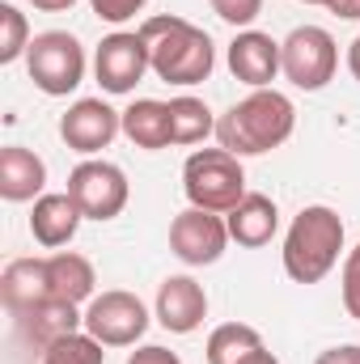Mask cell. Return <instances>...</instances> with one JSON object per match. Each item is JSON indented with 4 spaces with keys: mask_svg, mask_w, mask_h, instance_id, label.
<instances>
[{
    "mask_svg": "<svg viewBox=\"0 0 360 364\" xmlns=\"http://www.w3.org/2000/svg\"><path fill=\"white\" fill-rule=\"evenodd\" d=\"M26 73L34 81V90L47 97H68L85 81V47L77 34L68 30H43L34 34L30 51H26Z\"/></svg>",
    "mask_w": 360,
    "mask_h": 364,
    "instance_id": "5b68a950",
    "label": "cell"
},
{
    "mask_svg": "<svg viewBox=\"0 0 360 364\" xmlns=\"http://www.w3.org/2000/svg\"><path fill=\"white\" fill-rule=\"evenodd\" d=\"M47 284H51V301H68V305H90L93 288H97V275L93 263L77 250H55L47 255Z\"/></svg>",
    "mask_w": 360,
    "mask_h": 364,
    "instance_id": "d6986e66",
    "label": "cell"
},
{
    "mask_svg": "<svg viewBox=\"0 0 360 364\" xmlns=\"http://www.w3.org/2000/svg\"><path fill=\"white\" fill-rule=\"evenodd\" d=\"M297 132V106L280 90H250L216 119V140L233 157H259Z\"/></svg>",
    "mask_w": 360,
    "mask_h": 364,
    "instance_id": "6da1fadb",
    "label": "cell"
},
{
    "mask_svg": "<svg viewBox=\"0 0 360 364\" xmlns=\"http://www.w3.org/2000/svg\"><path fill=\"white\" fill-rule=\"evenodd\" d=\"M339 292H344V309H348V318H356L360 322V246L356 250H348V259H344Z\"/></svg>",
    "mask_w": 360,
    "mask_h": 364,
    "instance_id": "484cf974",
    "label": "cell"
},
{
    "mask_svg": "<svg viewBox=\"0 0 360 364\" xmlns=\"http://www.w3.org/2000/svg\"><path fill=\"white\" fill-rule=\"evenodd\" d=\"M259 348H263V335H259L255 326H246V322H225V326H216V331L208 335L203 356H208V364H242L250 352H259Z\"/></svg>",
    "mask_w": 360,
    "mask_h": 364,
    "instance_id": "44dd1931",
    "label": "cell"
},
{
    "mask_svg": "<svg viewBox=\"0 0 360 364\" xmlns=\"http://www.w3.org/2000/svg\"><path fill=\"white\" fill-rule=\"evenodd\" d=\"M305 4H331V0H305Z\"/></svg>",
    "mask_w": 360,
    "mask_h": 364,
    "instance_id": "836d02e7",
    "label": "cell"
},
{
    "mask_svg": "<svg viewBox=\"0 0 360 364\" xmlns=\"http://www.w3.org/2000/svg\"><path fill=\"white\" fill-rule=\"evenodd\" d=\"M149 0H90V9L102 17V21H110V26H123V21H132L140 9H144Z\"/></svg>",
    "mask_w": 360,
    "mask_h": 364,
    "instance_id": "4316f807",
    "label": "cell"
},
{
    "mask_svg": "<svg viewBox=\"0 0 360 364\" xmlns=\"http://www.w3.org/2000/svg\"><path fill=\"white\" fill-rule=\"evenodd\" d=\"M182 195L191 208L203 212H233L246 195V170L242 157L229 149H195L182 166Z\"/></svg>",
    "mask_w": 360,
    "mask_h": 364,
    "instance_id": "277c9868",
    "label": "cell"
},
{
    "mask_svg": "<svg viewBox=\"0 0 360 364\" xmlns=\"http://www.w3.org/2000/svg\"><path fill=\"white\" fill-rule=\"evenodd\" d=\"M314 364H360V343H339V348H327Z\"/></svg>",
    "mask_w": 360,
    "mask_h": 364,
    "instance_id": "f1b7e54d",
    "label": "cell"
},
{
    "mask_svg": "<svg viewBox=\"0 0 360 364\" xmlns=\"http://www.w3.org/2000/svg\"><path fill=\"white\" fill-rule=\"evenodd\" d=\"M170 127H174V144H203L208 136H216V119H212L208 102L191 97V93L170 102Z\"/></svg>",
    "mask_w": 360,
    "mask_h": 364,
    "instance_id": "7402d4cb",
    "label": "cell"
},
{
    "mask_svg": "<svg viewBox=\"0 0 360 364\" xmlns=\"http://www.w3.org/2000/svg\"><path fill=\"white\" fill-rule=\"evenodd\" d=\"M157 322L170 331V335H195L208 318V292L199 279L191 275H170L162 279L157 288V305H153Z\"/></svg>",
    "mask_w": 360,
    "mask_h": 364,
    "instance_id": "7c38bea8",
    "label": "cell"
},
{
    "mask_svg": "<svg viewBox=\"0 0 360 364\" xmlns=\"http://www.w3.org/2000/svg\"><path fill=\"white\" fill-rule=\"evenodd\" d=\"M68 195L77 199V208H81L85 220H115L127 208L132 186H127V174L115 161L90 157V161H81L68 174Z\"/></svg>",
    "mask_w": 360,
    "mask_h": 364,
    "instance_id": "ba28073f",
    "label": "cell"
},
{
    "mask_svg": "<svg viewBox=\"0 0 360 364\" xmlns=\"http://www.w3.org/2000/svg\"><path fill=\"white\" fill-rule=\"evenodd\" d=\"M17 326H21V339L26 343H34L38 352H47L55 339L85 331V309L81 305H68V301H43V305L26 309L17 318Z\"/></svg>",
    "mask_w": 360,
    "mask_h": 364,
    "instance_id": "9a60e30c",
    "label": "cell"
},
{
    "mask_svg": "<svg viewBox=\"0 0 360 364\" xmlns=\"http://www.w3.org/2000/svg\"><path fill=\"white\" fill-rule=\"evenodd\" d=\"M123 136L136 144V149H170L174 144V127H170V102H157V97H136L127 110H123Z\"/></svg>",
    "mask_w": 360,
    "mask_h": 364,
    "instance_id": "ffe728a7",
    "label": "cell"
},
{
    "mask_svg": "<svg viewBox=\"0 0 360 364\" xmlns=\"http://www.w3.org/2000/svg\"><path fill=\"white\" fill-rule=\"evenodd\" d=\"M30 4H34L38 13H68L77 0H30Z\"/></svg>",
    "mask_w": 360,
    "mask_h": 364,
    "instance_id": "4dcf8cb0",
    "label": "cell"
},
{
    "mask_svg": "<svg viewBox=\"0 0 360 364\" xmlns=\"http://www.w3.org/2000/svg\"><path fill=\"white\" fill-rule=\"evenodd\" d=\"M30 21L17 4H0V64H13L30 51Z\"/></svg>",
    "mask_w": 360,
    "mask_h": 364,
    "instance_id": "cb8c5ba5",
    "label": "cell"
},
{
    "mask_svg": "<svg viewBox=\"0 0 360 364\" xmlns=\"http://www.w3.org/2000/svg\"><path fill=\"white\" fill-rule=\"evenodd\" d=\"M127 364H182L179 352H170V348H162V343H144V348H136Z\"/></svg>",
    "mask_w": 360,
    "mask_h": 364,
    "instance_id": "83f0119b",
    "label": "cell"
},
{
    "mask_svg": "<svg viewBox=\"0 0 360 364\" xmlns=\"http://www.w3.org/2000/svg\"><path fill=\"white\" fill-rule=\"evenodd\" d=\"M344 255V220L335 208L327 203H309L292 216L288 233H284V275L292 284H318L335 272Z\"/></svg>",
    "mask_w": 360,
    "mask_h": 364,
    "instance_id": "3957f363",
    "label": "cell"
},
{
    "mask_svg": "<svg viewBox=\"0 0 360 364\" xmlns=\"http://www.w3.org/2000/svg\"><path fill=\"white\" fill-rule=\"evenodd\" d=\"M144 73H153V64H149V47H144L140 30H115V34H106L97 43L93 77L106 93H115V97L132 93L144 81Z\"/></svg>",
    "mask_w": 360,
    "mask_h": 364,
    "instance_id": "9c48e42d",
    "label": "cell"
},
{
    "mask_svg": "<svg viewBox=\"0 0 360 364\" xmlns=\"http://www.w3.org/2000/svg\"><path fill=\"white\" fill-rule=\"evenodd\" d=\"M242 364H280V360L271 356L268 348H259V352H250V356H246V360H242Z\"/></svg>",
    "mask_w": 360,
    "mask_h": 364,
    "instance_id": "d6a6232c",
    "label": "cell"
},
{
    "mask_svg": "<svg viewBox=\"0 0 360 364\" xmlns=\"http://www.w3.org/2000/svg\"><path fill=\"white\" fill-rule=\"evenodd\" d=\"M225 60H229V73L250 90H271V81L280 77V43L255 26L233 34Z\"/></svg>",
    "mask_w": 360,
    "mask_h": 364,
    "instance_id": "4fadbf2b",
    "label": "cell"
},
{
    "mask_svg": "<svg viewBox=\"0 0 360 364\" xmlns=\"http://www.w3.org/2000/svg\"><path fill=\"white\" fill-rule=\"evenodd\" d=\"M229 225L221 212H203V208H182L170 220V250L179 255L186 267H212L225 246H229Z\"/></svg>",
    "mask_w": 360,
    "mask_h": 364,
    "instance_id": "30bf717a",
    "label": "cell"
},
{
    "mask_svg": "<svg viewBox=\"0 0 360 364\" xmlns=\"http://www.w3.org/2000/svg\"><path fill=\"white\" fill-rule=\"evenodd\" d=\"M335 17H344V21H360V0H331L327 4Z\"/></svg>",
    "mask_w": 360,
    "mask_h": 364,
    "instance_id": "f546056e",
    "label": "cell"
},
{
    "mask_svg": "<svg viewBox=\"0 0 360 364\" xmlns=\"http://www.w3.org/2000/svg\"><path fill=\"white\" fill-rule=\"evenodd\" d=\"M339 68V47L327 26H297L280 43V73L292 90H322Z\"/></svg>",
    "mask_w": 360,
    "mask_h": 364,
    "instance_id": "8992f818",
    "label": "cell"
},
{
    "mask_svg": "<svg viewBox=\"0 0 360 364\" xmlns=\"http://www.w3.org/2000/svg\"><path fill=\"white\" fill-rule=\"evenodd\" d=\"M0 296L4 309L13 318H21L26 309L51 301V284H47V259H13L0 275Z\"/></svg>",
    "mask_w": 360,
    "mask_h": 364,
    "instance_id": "ac0fdd59",
    "label": "cell"
},
{
    "mask_svg": "<svg viewBox=\"0 0 360 364\" xmlns=\"http://www.w3.org/2000/svg\"><path fill=\"white\" fill-rule=\"evenodd\" d=\"M348 73H352V77L360 81V34L352 38V43H348Z\"/></svg>",
    "mask_w": 360,
    "mask_h": 364,
    "instance_id": "1f68e13d",
    "label": "cell"
},
{
    "mask_svg": "<svg viewBox=\"0 0 360 364\" xmlns=\"http://www.w3.org/2000/svg\"><path fill=\"white\" fill-rule=\"evenodd\" d=\"M102 360H106V352H102V343L93 339L90 331L64 335V339H55L43 352V364H102Z\"/></svg>",
    "mask_w": 360,
    "mask_h": 364,
    "instance_id": "603a6c76",
    "label": "cell"
},
{
    "mask_svg": "<svg viewBox=\"0 0 360 364\" xmlns=\"http://www.w3.org/2000/svg\"><path fill=\"white\" fill-rule=\"evenodd\" d=\"M208 4H212V13H216L221 21H229V26H238V30H250L255 17L263 13V0H208Z\"/></svg>",
    "mask_w": 360,
    "mask_h": 364,
    "instance_id": "d4e9b609",
    "label": "cell"
},
{
    "mask_svg": "<svg viewBox=\"0 0 360 364\" xmlns=\"http://www.w3.org/2000/svg\"><path fill=\"white\" fill-rule=\"evenodd\" d=\"M85 331L102 348H132L149 331V309L127 288H106L85 305Z\"/></svg>",
    "mask_w": 360,
    "mask_h": 364,
    "instance_id": "52a82bcc",
    "label": "cell"
},
{
    "mask_svg": "<svg viewBox=\"0 0 360 364\" xmlns=\"http://www.w3.org/2000/svg\"><path fill=\"white\" fill-rule=\"evenodd\" d=\"M140 38L149 47V64L166 85H199L212 77L216 68V47L212 38L191 26L186 17L174 13H157L140 21Z\"/></svg>",
    "mask_w": 360,
    "mask_h": 364,
    "instance_id": "7a4b0ae2",
    "label": "cell"
},
{
    "mask_svg": "<svg viewBox=\"0 0 360 364\" xmlns=\"http://www.w3.org/2000/svg\"><path fill=\"white\" fill-rule=\"evenodd\" d=\"M225 225H229V237L246 250H259L268 246L280 229V208L271 195H259V191H246L242 203L233 212H225Z\"/></svg>",
    "mask_w": 360,
    "mask_h": 364,
    "instance_id": "e0dca14e",
    "label": "cell"
},
{
    "mask_svg": "<svg viewBox=\"0 0 360 364\" xmlns=\"http://www.w3.org/2000/svg\"><path fill=\"white\" fill-rule=\"evenodd\" d=\"M123 132V110H115V106H106L102 97H81V102H73L64 114H60V136H64V144L73 149V153H102V149H110V140Z\"/></svg>",
    "mask_w": 360,
    "mask_h": 364,
    "instance_id": "8fae6325",
    "label": "cell"
},
{
    "mask_svg": "<svg viewBox=\"0 0 360 364\" xmlns=\"http://www.w3.org/2000/svg\"><path fill=\"white\" fill-rule=\"evenodd\" d=\"M47 186V166L38 153H30L26 144H4L0 149V195L9 203H30Z\"/></svg>",
    "mask_w": 360,
    "mask_h": 364,
    "instance_id": "2e32d148",
    "label": "cell"
},
{
    "mask_svg": "<svg viewBox=\"0 0 360 364\" xmlns=\"http://www.w3.org/2000/svg\"><path fill=\"white\" fill-rule=\"evenodd\" d=\"M85 216H81V208H77V199L64 191H47V195H38L34 199V208H30V233H34V242L38 246H47V250H60V246H68L73 237H77V225H81Z\"/></svg>",
    "mask_w": 360,
    "mask_h": 364,
    "instance_id": "5bb4252c",
    "label": "cell"
}]
</instances>
